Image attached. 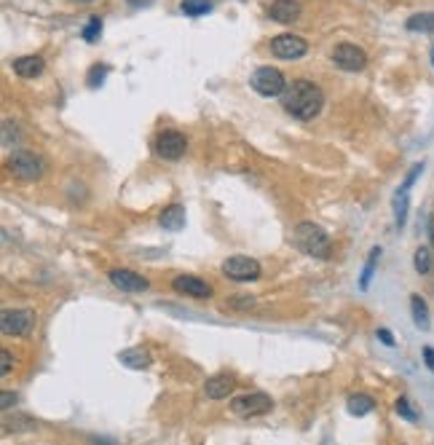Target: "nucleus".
I'll return each instance as SVG.
<instances>
[{"mask_svg":"<svg viewBox=\"0 0 434 445\" xmlns=\"http://www.w3.org/2000/svg\"><path fill=\"white\" fill-rule=\"evenodd\" d=\"M78 3H91V0H78Z\"/></svg>","mask_w":434,"mask_h":445,"instance_id":"nucleus-33","label":"nucleus"},{"mask_svg":"<svg viewBox=\"0 0 434 445\" xmlns=\"http://www.w3.org/2000/svg\"><path fill=\"white\" fill-rule=\"evenodd\" d=\"M332 62L346 73H360L367 64V54L360 46H354V43H338L335 51H332Z\"/></svg>","mask_w":434,"mask_h":445,"instance_id":"nucleus-8","label":"nucleus"},{"mask_svg":"<svg viewBox=\"0 0 434 445\" xmlns=\"http://www.w3.org/2000/svg\"><path fill=\"white\" fill-rule=\"evenodd\" d=\"M269 16L273 22H282V25H290L300 16V3L298 0H273L269 8Z\"/></svg>","mask_w":434,"mask_h":445,"instance_id":"nucleus-13","label":"nucleus"},{"mask_svg":"<svg viewBox=\"0 0 434 445\" xmlns=\"http://www.w3.org/2000/svg\"><path fill=\"white\" fill-rule=\"evenodd\" d=\"M231 411L241 418H255V416H266L273 411V399L263 392H255V395H241L231 402Z\"/></svg>","mask_w":434,"mask_h":445,"instance_id":"nucleus-5","label":"nucleus"},{"mask_svg":"<svg viewBox=\"0 0 434 445\" xmlns=\"http://www.w3.org/2000/svg\"><path fill=\"white\" fill-rule=\"evenodd\" d=\"M423 362H426V368L434 373V349L432 346H426V349H423Z\"/></svg>","mask_w":434,"mask_h":445,"instance_id":"nucleus-30","label":"nucleus"},{"mask_svg":"<svg viewBox=\"0 0 434 445\" xmlns=\"http://www.w3.org/2000/svg\"><path fill=\"white\" fill-rule=\"evenodd\" d=\"M282 105L292 118L311 121L319 116V110L325 108V94L314 81L298 78V81L287 83V89L282 92Z\"/></svg>","mask_w":434,"mask_h":445,"instance_id":"nucleus-1","label":"nucleus"},{"mask_svg":"<svg viewBox=\"0 0 434 445\" xmlns=\"http://www.w3.org/2000/svg\"><path fill=\"white\" fill-rule=\"evenodd\" d=\"M0 360H3V362H0V373L8 376V373H11V362H14V360H11V352L3 349V352H0Z\"/></svg>","mask_w":434,"mask_h":445,"instance_id":"nucleus-28","label":"nucleus"},{"mask_svg":"<svg viewBox=\"0 0 434 445\" xmlns=\"http://www.w3.org/2000/svg\"><path fill=\"white\" fill-rule=\"evenodd\" d=\"M295 245H298L300 252H306L311 258H319V261L330 258V252H332L330 236L314 223H300L295 228Z\"/></svg>","mask_w":434,"mask_h":445,"instance_id":"nucleus-2","label":"nucleus"},{"mask_svg":"<svg viewBox=\"0 0 434 445\" xmlns=\"http://www.w3.org/2000/svg\"><path fill=\"white\" fill-rule=\"evenodd\" d=\"M8 169H11L14 177L25 180V183H32V180H41L43 161L35 153H30V151H19V153H14L8 158Z\"/></svg>","mask_w":434,"mask_h":445,"instance_id":"nucleus-4","label":"nucleus"},{"mask_svg":"<svg viewBox=\"0 0 434 445\" xmlns=\"http://www.w3.org/2000/svg\"><path fill=\"white\" fill-rule=\"evenodd\" d=\"M180 8L185 16H204L212 11V3L210 0H182Z\"/></svg>","mask_w":434,"mask_h":445,"instance_id":"nucleus-23","label":"nucleus"},{"mask_svg":"<svg viewBox=\"0 0 434 445\" xmlns=\"http://www.w3.org/2000/svg\"><path fill=\"white\" fill-rule=\"evenodd\" d=\"M32 324H35V311H30V308H19V311L6 308L0 317V330L6 336H27Z\"/></svg>","mask_w":434,"mask_h":445,"instance_id":"nucleus-7","label":"nucleus"},{"mask_svg":"<svg viewBox=\"0 0 434 445\" xmlns=\"http://www.w3.org/2000/svg\"><path fill=\"white\" fill-rule=\"evenodd\" d=\"M413 266H416V271L419 274H432V268H434V258H432V249L429 247H419L416 249V258H413Z\"/></svg>","mask_w":434,"mask_h":445,"instance_id":"nucleus-21","label":"nucleus"},{"mask_svg":"<svg viewBox=\"0 0 434 445\" xmlns=\"http://www.w3.org/2000/svg\"><path fill=\"white\" fill-rule=\"evenodd\" d=\"M107 277H110V282H113L121 292H145L148 290V279L142 277V274L129 271V268H113Z\"/></svg>","mask_w":434,"mask_h":445,"instance_id":"nucleus-11","label":"nucleus"},{"mask_svg":"<svg viewBox=\"0 0 434 445\" xmlns=\"http://www.w3.org/2000/svg\"><path fill=\"white\" fill-rule=\"evenodd\" d=\"M394 408H397V413L402 416V418H407V421H416V418H419V413L410 408V399H407V397L397 399V405H394Z\"/></svg>","mask_w":434,"mask_h":445,"instance_id":"nucleus-26","label":"nucleus"},{"mask_svg":"<svg viewBox=\"0 0 434 445\" xmlns=\"http://www.w3.org/2000/svg\"><path fill=\"white\" fill-rule=\"evenodd\" d=\"M172 287L180 292V295H191V298H210L212 295V287L204 282V279L198 277H175V282H172Z\"/></svg>","mask_w":434,"mask_h":445,"instance_id":"nucleus-12","label":"nucleus"},{"mask_svg":"<svg viewBox=\"0 0 434 445\" xmlns=\"http://www.w3.org/2000/svg\"><path fill=\"white\" fill-rule=\"evenodd\" d=\"M100 32H102V19H100V16H91L89 22H86V27H83V38H86V43H97Z\"/></svg>","mask_w":434,"mask_h":445,"instance_id":"nucleus-25","label":"nucleus"},{"mask_svg":"<svg viewBox=\"0 0 434 445\" xmlns=\"http://www.w3.org/2000/svg\"><path fill=\"white\" fill-rule=\"evenodd\" d=\"M121 365H126V368L132 370H145L150 368V362H153V354L148 349H142V346H135V349H123L118 354Z\"/></svg>","mask_w":434,"mask_h":445,"instance_id":"nucleus-15","label":"nucleus"},{"mask_svg":"<svg viewBox=\"0 0 434 445\" xmlns=\"http://www.w3.org/2000/svg\"><path fill=\"white\" fill-rule=\"evenodd\" d=\"M158 223L166 231H182L185 228V207H180V204L166 207L164 212H161V217H158Z\"/></svg>","mask_w":434,"mask_h":445,"instance_id":"nucleus-17","label":"nucleus"},{"mask_svg":"<svg viewBox=\"0 0 434 445\" xmlns=\"http://www.w3.org/2000/svg\"><path fill=\"white\" fill-rule=\"evenodd\" d=\"M233 389H236L233 376L220 373V376H212L210 381H207V397L210 399H225L228 395H233Z\"/></svg>","mask_w":434,"mask_h":445,"instance_id":"nucleus-14","label":"nucleus"},{"mask_svg":"<svg viewBox=\"0 0 434 445\" xmlns=\"http://www.w3.org/2000/svg\"><path fill=\"white\" fill-rule=\"evenodd\" d=\"M410 308H413V322H416V327H421V330H429V306H426V301L421 298V295H413L410 298Z\"/></svg>","mask_w":434,"mask_h":445,"instance_id":"nucleus-19","label":"nucleus"},{"mask_svg":"<svg viewBox=\"0 0 434 445\" xmlns=\"http://www.w3.org/2000/svg\"><path fill=\"white\" fill-rule=\"evenodd\" d=\"M375 408V399L370 395H351L346 402V411L351 416H367Z\"/></svg>","mask_w":434,"mask_h":445,"instance_id":"nucleus-18","label":"nucleus"},{"mask_svg":"<svg viewBox=\"0 0 434 445\" xmlns=\"http://www.w3.org/2000/svg\"><path fill=\"white\" fill-rule=\"evenodd\" d=\"M11 405H16V395H11V392H3V395H0V408H3V411H8Z\"/></svg>","mask_w":434,"mask_h":445,"instance_id":"nucleus-29","label":"nucleus"},{"mask_svg":"<svg viewBox=\"0 0 434 445\" xmlns=\"http://www.w3.org/2000/svg\"><path fill=\"white\" fill-rule=\"evenodd\" d=\"M105 76H107L105 64H94V67L89 70V86H91V89H97V86L105 81Z\"/></svg>","mask_w":434,"mask_h":445,"instance_id":"nucleus-27","label":"nucleus"},{"mask_svg":"<svg viewBox=\"0 0 434 445\" xmlns=\"http://www.w3.org/2000/svg\"><path fill=\"white\" fill-rule=\"evenodd\" d=\"M407 193H410V188H407V185H402V188L394 193V220H397V226H400V228H402L405 220H407V204H410Z\"/></svg>","mask_w":434,"mask_h":445,"instance_id":"nucleus-20","label":"nucleus"},{"mask_svg":"<svg viewBox=\"0 0 434 445\" xmlns=\"http://www.w3.org/2000/svg\"><path fill=\"white\" fill-rule=\"evenodd\" d=\"M223 274L233 282H255L260 277V263L252 261V258H244V255H236V258H228L223 263Z\"/></svg>","mask_w":434,"mask_h":445,"instance_id":"nucleus-9","label":"nucleus"},{"mask_svg":"<svg viewBox=\"0 0 434 445\" xmlns=\"http://www.w3.org/2000/svg\"><path fill=\"white\" fill-rule=\"evenodd\" d=\"M308 51V46H306V41L303 38H298V35H276L273 41H271V54L276 57V60H300L303 54Z\"/></svg>","mask_w":434,"mask_h":445,"instance_id":"nucleus-10","label":"nucleus"},{"mask_svg":"<svg viewBox=\"0 0 434 445\" xmlns=\"http://www.w3.org/2000/svg\"><path fill=\"white\" fill-rule=\"evenodd\" d=\"M381 258V247H373L370 249V258L365 263V271H362V279H360V287L362 290H367L370 287V279H373V271H375V263Z\"/></svg>","mask_w":434,"mask_h":445,"instance_id":"nucleus-24","label":"nucleus"},{"mask_svg":"<svg viewBox=\"0 0 434 445\" xmlns=\"http://www.w3.org/2000/svg\"><path fill=\"white\" fill-rule=\"evenodd\" d=\"M14 73L19 78H35L43 73V60L38 54H27V57H16Z\"/></svg>","mask_w":434,"mask_h":445,"instance_id":"nucleus-16","label":"nucleus"},{"mask_svg":"<svg viewBox=\"0 0 434 445\" xmlns=\"http://www.w3.org/2000/svg\"><path fill=\"white\" fill-rule=\"evenodd\" d=\"M432 64H434V48H432Z\"/></svg>","mask_w":434,"mask_h":445,"instance_id":"nucleus-34","label":"nucleus"},{"mask_svg":"<svg viewBox=\"0 0 434 445\" xmlns=\"http://www.w3.org/2000/svg\"><path fill=\"white\" fill-rule=\"evenodd\" d=\"M156 153L161 156L164 161H177V158H182L185 156V151H188V139H185V135L182 132H175V129H166V132H161L158 137H156Z\"/></svg>","mask_w":434,"mask_h":445,"instance_id":"nucleus-6","label":"nucleus"},{"mask_svg":"<svg viewBox=\"0 0 434 445\" xmlns=\"http://www.w3.org/2000/svg\"><path fill=\"white\" fill-rule=\"evenodd\" d=\"M410 32H434V14H416L407 19Z\"/></svg>","mask_w":434,"mask_h":445,"instance_id":"nucleus-22","label":"nucleus"},{"mask_svg":"<svg viewBox=\"0 0 434 445\" xmlns=\"http://www.w3.org/2000/svg\"><path fill=\"white\" fill-rule=\"evenodd\" d=\"M250 83H252V89L257 94H263V97H282V92L287 89V81L282 76V70H276V67H257L250 78Z\"/></svg>","mask_w":434,"mask_h":445,"instance_id":"nucleus-3","label":"nucleus"},{"mask_svg":"<svg viewBox=\"0 0 434 445\" xmlns=\"http://www.w3.org/2000/svg\"><path fill=\"white\" fill-rule=\"evenodd\" d=\"M378 338H381V343H386V346H394V338H391L389 330H384V327H381V330H378Z\"/></svg>","mask_w":434,"mask_h":445,"instance_id":"nucleus-31","label":"nucleus"},{"mask_svg":"<svg viewBox=\"0 0 434 445\" xmlns=\"http://www.w3.org/2000/svg\"><path fill=\"white\" fill-rule=\"evenodd\" d=\"M129 3H132V6H135V8H142V6H150V3H153V0H129Z\"/></svg>","mask_w":434,"mask_h":445,"instance_id":"nucleus-32","label":"nucleus"}]
</instances>
